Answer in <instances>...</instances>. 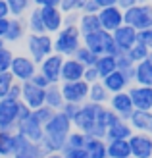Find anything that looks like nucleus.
Listing matches in <instances>:
<instances>
[{"mask_svg":"<svg viewBox=\"0 0 152 158\" xmlns=\"http://www.w3.org/2000/svg\"><path fill=\"white\" fill-rule=\"evenodd\" d=\"M71 129H73V122L64 112L56 110L54 116L48 120V123L44 125L43 139L39 141V147L44 152V156L50 152H62L66 148V141H68V135L71 133Z\"/></svg>","mask_w":152,"mask_h":158,"instance_id":"1","label":"nucleus"},{"mask_svg":"<svg viewBox=\"0 0 152 158\" xmlns=\"http://www.w3.org/2000/svg\"><path fill=\"white\" fill-rule=\"evenodd\" d=\"M98 108H100V104H92V102H85V104H81L77 116L73 118V129L83 131L85 135H89V137L104 139L106 131H102L98 127V123H97Z\"/></svg>","mask_w":152,"mask_h":158,"instance_id":"2","label":"nucleus"},{"mask_svg":"<svg viewBox=\"0 0 152 158\" xmlns=\"http://www.w3.org/2000/svg\"><path fill=\"white\" fill-rule=\"evenodd\" d=\"M52 39H54V52L64 58L73 56L75 50L83 44L81 41L83 35L77 25H64L56 35H52Z\"/></svg>","mask_w":152,"mask_h":158,"instance_id":"3","label":"nucleus"},{"mask_svg":"<svg viewBox=\"0 0 152 158\" xmlns=\"http://www.w3.org/2000/svg\"><path fill=\"white\" fill-rule=\"evenodd\" d=\"M25 48H27V56L33 58L37 64L50 56L54 52V39L48 33H43V35H35V33H29L25 37Z\"/></svg>","mask_w":152,"mask_h":158,"instance_id":"4","label":"nucleus"},{"mask_svg":"<svg viewBox=\"0 0 152 158\" xmlns=\"http://www.w3.org/2000/svg\"><path fill=\"white\" fill-rule=\"evenodd\" d=\"M123 23L133 27L135 31H142V29L152 27V4L139 2V4L123 10Z\"/></svg>","mask_w":152,"mask_h":158,"instance_id":"5","label":"nucleus"},{"mask_svg":"<svg viewBox=\"0 0 152 158\" xmlns=\"http://www.w3.org/2000/svg\"><path fill=\"white\" fill-rule=\"evenodd\" d=\"M83 46H87L91 52H94L97 56H102V54H112L116 56L117 54V48H116V43L112 39V33L104 29H98L94 33H89V35H83Z\"/></svg>","mask_w":152,"mask_h":158,"instance_id":"6","label":"nucleus"},{"mask_svg":"<svg viewBox=\"0 0 152 158\" xmlns=\"http://www.w3.org/2000/svg\"><path fill=\"white\" fill-rule=\"evenodd\" d=\"M37 72H39V64L33 58H29L27 54H14L12 66H10V73L14 75L15 81H19V83L31 81Z\"/></svg>","mask_w":152,"mask_h":158,"instance_id":"7","label":"nucleus"},{"mask_svg":"<svg viewBox=\"0 0 152 158\" xmlns=\"http://www.w3.org/2000/svg\"><path fill=\"white\" fill-rule=\"evenodd\" d=\"M60 89H62V94H64V102L85 104V102L89 100V83L83 81V79L60 83Z\"/></svg>","mask_w":152,"mask_h":158,"instance_id":"8","label":"nucleus"},{"mask_svg":"<svg viewBox=\"0 0 152 158\" xmlns=\"http://www.w3.org/2000/svg\"><path fill=\"white\" fill-rule=\"evenodd\" d=\"M18 114H19V100L14 98H0V129L15 131L18 127Z\"/></svg>","mask_w":152,"mask_h":158,"instance_id":"9","label":"nucleus"},{"mask_svg":"<svg viewBox=\"0 0 152 158\" xmlns=\"http://www.w3.org/2000/svg\"><path fill=\"white\" fill-rule=\"evenodd\" d=\"M62 64H64V56L52 52L50 56H46L39 64V73H43L48 79L50 85H58V83H62Z\"/></svg>","mask_w":152,"mask_h":158,"instance_id":"10","label":"nucleus"},{"mask_svg":"<svg viewBox=\"0 0 152 158\" xmlns=\"http://www.w3.org/2000/svg\"><path fill=\"white\" fill-rule=\"evenodd\" d=\"M127 141L133 158H152V135L133 131V135Z\"/></svg>","mask_w":152,"mask_h":158,"instance_id":"11","label":"nucleus"},{"mask_svg":"<svg viewBox=\"0 0 152 158\" xmlns=\"http://www.w3.org/2000/svg\"><path fill=\"white\" fill-rule=\"evenodd\" d=\"M98 21H100V27L104 31H116L119 25H123V10L119 6H108V8H100L98 10Z\"/></svg>","mask_w":152,"mask_h":158,"instance_id":"12","label":"nucleus"},{"mask_svg":"<svg viewBox=\"0 0 152 158\" xmlns=\"http://www.w3.org/2000/svg\"><path fill=\"white\" fill-rule=\"evenodd\" d=\"M15 133H19V135H23V137L29 139V141H33V143H39V141L43 139V135H44V125L33 116V112H31L29 118H25L23 122L18 123Z\"/></svg>","mask_w":152,"mask_h":158,"instance_id":"13","label":"nucleus"},{"mask_svg":"<svg viewBox=\"0 0 152 158\" xmlns=\"http://www.w3.org/2000/svg\"><path fill=\"white\" fill-rule=\"evenodd\" d=\"M108 108L114 110V112L121 118V120H129V116L133 114V102L129 93L123 91V93H116V94H110V100H108Z\"/></svg>","mask_w":152,"mask_h":158,"instance_id":"14","label":"nucleus"},{"mask_svg":"<svg viewBox=\"0 0 152 158\" xmlns=\"http://www.w3.org/2000/svg\"><path fill=\"white\" fill-rule=\"evenodd\" d=\"M44 91L46 89H39L31 81H25V83H21V98L19 100L25 106H29L31 110H37L44 104Z\"/></svg>","mask_w":152,"mask_h":158,"instance_id":"15","label":"nucleus"},{"mask_svg":"<svg viewBox=\"0 0 152 158\" xmlns=\"http://www.w3.org/2000/svg\"><path fill=\"white\" fill-rule=\"evenodd\" d=\"M12 158H44V152L41 151L39 143H33L19 133H15V151Z\"/></svg>","mask_w":152,"mask_h":158,"instance_id":"16","label":"nucleus"},{"mask_svg":"<svg viewBox=\"0 0 152 158\" xmlns=\"http://www.w3.org/2000/svg\"><path fill=\"white\" fill-rule=\"evenodd\" d=\"M131 97V102L135 110H150L152 108V87H145V85H131L127 89Z\"/></svg>","mask_w":152,"mask_h":158,"instance_id":"17","label":"nucleus"},{"mask_svg":"<svg viewBox=\"0 0 152 158\" xmlns=\"http://www.w3.org/2000/svg\"><path fill=\"white\" fill-rule=\"evenodd\" d=\"M112 39H114V43H116L117 52H127L137 43V31L123 23V25H119L116 31H112Z\"/></svg>","mask_w":152,"mask_h":158,"instance_id":"18","label":"nucleus"},{"mask_svg":"<svg viewBox=\"0 0 152 158\" xmlns=\"http://www.w3.org/2000/svg\"><path fill=\"white\" fill-rule=\"evenodd\" d=\"M39 12L48 35H56L64 27V12L60 8H39Z\"/></svg>","mask_w":152,"mask_h":158,"instance_id":"19","label":"nucleus"},{"mask_svg":"<svg viewBox=\"0 0 152 158\" xmlns=\"http://www.w3.org/2000/svg\"><path fill=\"white\" fill-rule=\"evenodd\" d=\"M102 85L106 87V91L110 94H116V93H123L127 91L129 87L133 85V81L129 77H127L123 72H119V69H116V72H112L110 75H106L104 79H100Z\"/></svg>","mask_w":152,"mask_h":158,"instance_id":"20","label":"nucleus"},{"mask_svg":"<svg viewBox=\"0 0 152 158\" xmlns=\"http://www.w3.org/2000/svg\"><path fill=\"white\" fill-rule=\"evenodd\" d=\"M127 122L133 127V131L152 135V110H133Z\"/></svg>","mask_w":152,"mask_h":158,"instance_id":"21","label":"nucleus"},{"mask_svg":"<svg viewBox=\"0 0 152 158\" xmlns=\"http://www.w3.org/2000/svg\"><path fill=\"white\" fill-rule=\"evenodd\" d=\"M27 37V23L25 18H10V23H8V31L4 35V43L6 44H14L19 43L21 39Z\"/></svg>","mask_w":152,"mask_h":158,"instance_id":"22","label":"nucleus"},{"mask_svg":"<svg viewBox=\"0 0 152 158\" xmlns=\"http://www.w3.org/2000/svg\"><path fill=\"white\" fill-rule=\"evenodd\" d=\"M83 73H85V66L79 64L73 56L64 58V64H62V83H66V81H79V79H83Z\"/></svg>","mask_w":152,"mask_h":158,"instance_id":"23","label":"nucleus"},{"mask_svg":"<svg viewBox=\"0 0 152 158\" xmlns=\"http://www.w3.org/2000/svg\"><path fill=\"white\" fill-rule=\"evenodd\" d=\"M133 135V127L129 125L127 120H119L117 123L110 125L106 129V135H104V141H127Z\"/></svg>","mask_w":152,"mask_h":158,"instance_id":"24","label":"nucleus"},{"mask_svg":"<svg viewBox=\"0 0 152 158\" xmlns=\"http://www.w3.org/2000/svg\"><path fill=\"white\" fill-rule=\"evenodd\" d=\"M133 83L135 85L152 87V62L150 60H142V62H139V64H135Z\"/></svg>","mask_w":152,"mask_h":158,"instance_id":"25","label":"nucleus"},{"mask_svg":"<svg viewBox=\"0 0 152 158\" xmlns=\"http://www.w3.org/2000/svg\"><path fill=\"white\" fill-rule=\"evenodd\" d=\"M85 151L89 154V158H108L106 151V141L98 139V137H89L87 135V143H85Z\"/></svg>","mask_w":152,"mask_h":158,"instance_id":"26","label":"nucleus"},{"mask_svg":"<svg viewBox=\"0 0 152 158\" xmlns=\"http://www.w3.org/2000/svg\"><path fill=\"white\" fill-rule=\"evenodd\" d=\"M108 100H110V93L106 91V87L102 85V81H97V83H91L89 85V100H87V102L106 106Z\"/></svg>","mask_w":152,"mask_h":158,"instance_id":"27","label":"nucleus"},{"mask_svg":"<svg viewBox=\"0 0 152 158\" xmlns=\"http://www.w3.org/2000/svg\"><path fill=\"white\" fill-rule=\"evenodd\" d=\"M77 27H79V31H81V35H89V33H94V31L102 29L97 14H79Z\"/></svg>","mask_w":152,"mask_h":158,"instance_id":"28","label":"nucleus"},{"mask_svg":"<svg viewBox=\"0 0 152 158\" xmlns=\"http://www.w3.org/2000/svg\"><path fill=\"white\" fill-rule=\"evenodd\" d=\"M44 104L50 106L52 110H62L64 94H62V89H60V83L58 85H48V89L44 91Z\"/></svg>","mask_w":152,"mask_h":158,"instance_id":"29","label":"nucleus"},{"mask_svg":"<svg viewBox=\"0 0 152 158\" xmlns=\"http://www.w3.org/2000/svg\"><path fill=\"white\" fill-rule=\"evenodd\" d=\"M14 151H15V131L0 129V156L12 158Z\"/></svg>","mask_w":152,"mask_h":158,"instance_id":"30","label":"nucleus"},{"mask_svg":"<svg viewBox=\"0 0 152 158\" xmlns=\"http://www.w3.org/2000/svg\"><path fill=\"white\" fill-rule=\"evenodd\" d=\"M94 68H97L100 79H104L106 75H110L112 72H116V69H117L116 56H112V54H102V56H98L97 62H94Z\"/></svg>","mask_w":152,"mask_h":158,"instance_id":"31","label":"nucleus"},{"mask_svg":"<svg viewBox=\"0 0 152 158\" xmlns=\"http://www.w3.org/2000/svg\"><path fill=\"white\" fill-rule=\"evenodd\" d=\"M106 151H108V158H129L131 156L129 141H108Z\"/></svg>","mask_w":152,"mask_h":158,"instance_id":"32","label":"nucleus"},{"mask_svg":"<svg viewBox=\"0 0 152 158\" xmlns=\"http://www.w3.org/2000/svg\"><path fill=\"white\" fill-rule=\"evenodd\" d=\"M25 23H27V31H29V33H35V35H43V33H46L39 8H33V10H29Z\"/></svg>","mask_w":152,"mask_h":158,"instance_id":"33","label":"nucleus"},{"mask_svg":"<svg viewBox=\"0 0 152 158\" xmlns=\"http://www.w3.org/2000/svg\"><path fill=\"white\" fill-rule=\"evenodd\" d=\"M8 8H10V18H23L31 10V0H6Z\"/></svg>","mask_w":152,"mask_h":158,"instance_id":"34","label":"nucleus"},{"mask_svg":"<svg viewBox=\"0 0 152 158\" xmlns=\"http://www.w3.org/2000/svg\"><path fill=\"white\" fill-rule=\"evenodd\" d=\"M116 64H117V69H119V72H123V73L133 81L135 64L131 62V58L127 56V52H117V54H116Z\"/></svg>","mask_w":152,"mask_h":158,"instance_id":"35","label":"nucleus"},{"mask_svg":"<svg viewBox=\"0 0 152 158\" xmlns=\"http://www.w3.org/2000/svg\"><path fill=\"white\" fill-rule=\"evenodd\" d=\"M73 58L79 62V64H83L85 68H91V66H94V62H97V54L94 52H91L89 48H87V46H79V48L75 50V54H73Z\"/></svg>","mask_w":152,"mask_h":158,"instance_id":"36","label":"nucleus"},{"mask_svg":"<svg viewBox=\"0 0 152 158\" xmlns=\"http://www.w3.org/2000/svg\"><path fill=\"white\" fill-rule=\"evenodd\" d=\"M148 52H150V48H146V46L142 44V43L137 41L129 50H127V56L131 58L133 64H139V62H142V60H146V58H148Z\"/></svg>","mask_w":152,"mask_h":158,"instance_id":"37","label":"nucleus"},{"mask_svg":"<svg viewBox=\"0 0 152 158\" xmlns=\"http://www.w3.org/2000/svg\"><path fill=\"white\" fill-rule=\"evenodd\" d=\"M87 143V135L79 129H71V133L68 135L66 141V148H83Z\"/></svg>","mask_w":152,"mask_h":158,"instance_id":"38","label":"nucleus"},{"mask_svg":"<svg viewBox=\"0 0 152 158\" xmlns=\"http://www.w3.org/2000/svg\"><path fill=\"white\" fill-rule=\"evenodd\" d=\"M12 60H14V52H12V48H8V44L2 46V48H0V73L10 72Z\"/></svg>","mask_w":152,"mask_h":158,"instance_id":"39","label":"nucleus"},{"mask_svg":"<svg viewBox=\"0 0 152 158\" xmlns=\"http://www.w3.org/2000/svg\"><path fill=\"white\" fill-rule=\"evenodd\" d=\"M14 81H15V79H14V75L10 72L0 73V98H6L8 97V93H10Z\"/></svg>","mask_w":152,"mask_h":158,"instance_id":"40","label":"nucleus"},{"mask_svg":"<svg viewBox=\"0 0 152 158\" xmlns=\"http://www.w3.org/2000/svg\"><path fill=\"white\" fill-rule=\"evenodd\" d=\"M85 2H87V0H62L60 10H62L64 14H69V12H77V14H81V8H83Z\"/></svg>","mask_w":152,"mask_h":158,"instance_id":"41","label":"nucleus"},{"mask_svg":"<svg viewBox=\"0 0 152 158\" xmlns=\"http://www.w3.org/2000/svg\"><path fill=\"white\" fill-rule=\"evenodd\" d=\"M54 112H56V110H52L50 106H46V104H43L41 108H37V110H33V116H35V118H37V120L41 122L43 125H46V123H48V120H50V118L54 116Z\"/></svg>","mask_w":152,"mask_h":158,"instance_id":"42","label":"nucleus"},{"mask_svg":"<svg viewBox=\"0 0 152 158\" xmlns=\"http://www.w3.org/2000/svg\"><path fill=\"white\" fill-rule=\"evenodd\" d=\"M137 41L142 43V44L146 46V48L152 50V27L142 29V31H137Z\"/></svg>","mask_w":152,"mask_h":158,"instance_id":"43","label":"nucleus"},{"mask_svg":"<svg viewBox=\"0 0 152 158\" xmlns=\"http://www.w3.org/2000/svg\"><path fill=\"white\" fill-rule=\"evenodd\" d=\"M79 106H81V104H73V102H64V106H62L60 112H64L71 122H73V118H75L77 112H79Z\"/></svg>","mask_w":152,"mask_h":158,"instance_id":"44","label":"nucleus"},{"mask_svg":"<svg viewBox=\"0 0 152 158\" xmlns=\"http://www.w3.org/2000/svg\"><path fill=\"white\" fill-rule=\"evenodd\" d=\"M83 81H87V83H97V81H100V75H98V72H97V68L94 66H91V68H85V73H83Z\"/></svg>","mask_w":152,"mask_h":158,"instance_id":"45","label":"nucleus"},{"mask_svg":"<svg viewBox=\"0 0 152 158\" xmlns=\"http://www.w3.org/2000/svg\"><path fill=\"white\" fill-rule=\"evenodd\" d=\"M62 152L66 158H89L85 148H64Z\"/></svg>","mask_w":152,"mask_h":158,"instance_id":"46","label":"nucleus"},{"mask_svg":"<svg viewBox=\"0 0 152 158\" xmlns=\"http://www.w3.org/2000/svg\"><path fill=\"white\" fill-rule=\"evenodd\" d=\"M31 83H33V85H37L39 89H48V85H50V81H48V79H46L43 73H39V72L33 75V79H31Z\"/></svg>","mask_w":152,"mask_h":158,"instance_id":"47","label":"nucleus"},{"mask_svg":"<svg viewBox=\"0 0 152 158\" xmlns=\"http://www.w3.org/2000/svg\"><path fill=\"white\" fill-rule=\"evenodd\" d=\"M35 8H60L62 0H33Z\"/></svg>","mask_w":152,"mask_h":158,"instance_id":"48","label":"nucleus"},{"mask_svg":"<svg viewBox=\"0 0 152 158\" xmlns=\"http://www.w3.org/2000/svg\"><path fill=\"white\" fill-rule=\"evenodd\" d=\"M98 4L94 2V0H87V2L83 4V8H81V14H98Z\"/></svg>","mask_w":152,"mask_h":158,"instance_id":"49","label":"nucleus"},{"mask_svg":"<svg viewBox=\"0 0 152 158\" xmlns=\"http://www.w3.org/2000/svg\"><path fill=\"white\" fill-rule=\"evenodd\" d=\"M8 98H14V100H19L21 98V83L19 81H14L10 93H8Z\"/></svg>","mask_w":152,"mask_h":158,"instance_id":"50","label":"nucleus"},{"mask_svg":"<svg viewBox=\"0 0 152 158\" xmlns=\"http://www.w3.org/2000/svg\"><path fill=\"white\" fill-rule=\"evenodd\" d=\"M77 21H79V14L77 12L64 14V25H77Z\"/></svg>","mask_w":152,"mask_h":158,"instance_id":"51","label":"nucleus"},{"mask_svg":"<svg viewBox=\"0 0 152 158\" xmlns=\"http://www.w3.org/2000/svg\"><path fill=\"white\" fill-rule=\"evenodd\" d=\"M8 23H10V18H0V39H4L8 31Z\"/></svg>","mask_w":152,"mask_h":158,"instance_id":"52","label":"nucleus"},{"mask_svg":"<svg viewBox=\"0 0 152 158\" xmlns=\"http://www.w3.org/2000/svg\"><path fill=\"white\" fill-rule=\"evenodd\" d=\"M135 4H139V0H117V6L121 8V10H127V8H131Z\"/></svg>","mask_w":152,"mask_h":158,"instance_id":"53","label":"nucleus"},{"mask_svg":"<svg viewBox=\"0 0 152 158\" xmlns=\"http://www.w3.org/2000/svg\"><path fill=\"white\" fill-rule=\"evenodd\" d=\"M0 18H10V8H8L6 0H0Z\"/></svg>","mask_w":152,"mask_h":158,"instance_id":"54","label":"nucleus"},{"mask_svg":"<svg viewBox=\"0 0 152 158\" xmlns=\"http://www.w3.org/2000/svg\"><path fill=\"white\" fill-rule=\"evenodd\" d=\"M98 8H108V6H117V0H94Z\"/></svg>","mask_w":152,"mask_h":158,"instance_id":"55","label":"nucleus"},{"mask_svg":"<svg viewBox=\"0 0 152 158\" xmlns=\"http://www.w3.org/2000/svg\"><path fill=\"white\" fill-rule=\"evenodd\" d=\"M44 158H66V156H64V152H50V154H46Z\"/></svg>","mask_w":152,"mask_h":158,"instance_id":"56","label":"nucleus"},{"mask_svg":"<svg viewBox=\"0 0 152 158\" xmlns=\"http://www.w3.org/2000/svg\"><path fill=\"white\" fill-rule=\"evenodd\" d=\"M2 46H6V43H4V39H0V48H2Z\"/></svg>","mask_w":152,"mask_h":158,"instance_id":"57","label":"nucleus"},{"mask_svg":"<svg viewBox=\"0 0 152 158\" xmlns=\"http://www.w3.org/2000/svg\"><path fill=\"white\" fill-rule=\"evenodd\" d=\"M146 60H150V62H152V50L148 52V58H146Z\"/></svg>","mask_w":152,"mask_h":158,"instance_id":"58","label":"nucleus"},{"mask_svg":"<svg viewBox=\"0 0 152 158\" xmlns=\"http://www.w3.org/2000/svg\"><path fill=\"white\" fill-rule=\"evenodd\" d=\"M139 2H150V0H139Z\"/></svg>","mask_w":152,"mask_h":158,"instance_id":"59","label":"nucleus"},{"mask_svg":"<svg viewBox=\"0 0 152 158\" xmlns=\"http://www.w3.org/2000/svg\"><path fill=\"white\" fill-rule=\"evenodd\" d=\"M129 158H133V156H129Z\"/></svg>","mask_w":152,"mask_h":158,"instance_id":"60","label":"nucleus"},{"mask_svg":"<svg viewBox=\"0 0 152 158\" xmlns=\"http://www.w3.org/2000/svg\"><path fill=\"white\" fill-rule=\"evenodd\" d=\"M31 2H33V0H31Z\"/></svg>","mask_w":152,"mask_h":158,"instance_id":"61","label":"nucleus"},{"mask_svg":"<svg viewBox=\"0 0 152 158\" xmlns=\"http://www.w3.org/2000/svg\"><path fill=\"white\" fill-rule=\"evenodd\" d=\"M0 158H2V156H0Z\"/></svg>","mask_w":152,"mask_h":158,"instance_id":"62","label":"nucleus"},{"mask_svg":"<svg viewBox=\"0 0 152 158\" xmlns=\"http://www.w3.org/2000/svg\"><path fill=\"white\" fill-rule=\"evenodd\" d=\"M150 110H152V108H150Z\"/></svg>","mask_w":152,"mask_h":158,"instance_id":"63","label":"nucleus"}]
</instances>
